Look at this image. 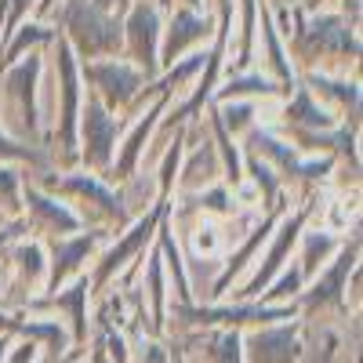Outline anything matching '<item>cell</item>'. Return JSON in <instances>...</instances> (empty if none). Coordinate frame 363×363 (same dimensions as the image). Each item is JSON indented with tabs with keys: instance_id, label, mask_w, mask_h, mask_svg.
Returning a JSON list of instances; mask_svg holds the SVG:
<instances>
[{
	"instance_id": "cell-1",
	"label": "cell",
	"mask_w": 363,
	"mask_h": 363,
	"mask_svg": "<svg viewBox=\"0 0 363 363\" xmlns=\"http://www.w3.org/2000/svg\"><path fill=\"white\" fill-rule=\"evenodd\" d=\"M294 356H298V342H294V330H287V327L265 330V335L251 338L255 363H294Z\"/></svg>"
},
{
	"instance_id": "cell-2",
	"label": "cell",
	"mask_w": 363,
	"mask_h": 363,
	"mask_svg": "<svg viewBox=\"0 0 363 363\" xmlns=\"http://www.w3.org/2000/svg\"><path fill=\"white\" fill-rule=\"evenodd\" d=\"M84 135H87V153L91 160H106L109 157V145L116 142V124H113V116L102 113V106L91 102L87 106V116H84Z\"/></svg>"
},
{
	"instance_id": "cell-3",
	"label": "cell",
	"mask_w": 363,
	"mask_h": 363,
	"mask_svg": "<svg viewBox=\"0 0 363 363\" xmlns=\"http://www.w3.org/2000/svg\"><path fill=\"white\" fill-rule=\"evenodd\" d=\"M91 77H95L102 87H106V95H116V99H128L131 91L138 87V73L124 62H106V66H95L91 69Z\"/></svg>"
},
{
	"instance_id": "cell-4",
	"label": "cell",
	"mask_w": 363,
	"mask_h": 363,
	"mask_svg": "<svg viewBox=\"0 0 363 363\" xmlns=\"http://www.w3.org/2000/svg\"><path fill=\"white\" fill-rule=\"evenodd\" d=\"M131 40H135V55L145 66H153V48H157V15L153 8H138L131 18Z\"/></svg>"
},
{
	"instance_id": "cell-5",
	"label": "cell",
	"mask_w": 363,
	"mask_h": 363,
	"mask_svg": "<svg viewBox=\"0 0 363 363\" xmlns=\"http://www.w3.org/2000/svg\"><path fill=\"white\" fill-rule=\"evenodd\" d=\"M200 37H207V26L193 15V11H174V18H171V37H167V62L171 58L186 48L189 40H200Z\"/></svg>"
},
{
	"instance_id": "cell-6",
	"label": "cell",
	"mask_w": 363,
	"mask_h": 363,
	"mask_svg": "<svg viewBox=\"0 0 363 363\" xmlns=\"http://www.w3.org/2000/svg\"><path fill=\"white\" fill-rule=\"evenodd\" d=\"M149 229H153V218L138 222V225L131 229V236L124 240V244H120V247H113V251L106 255V265H102V272H99V277H109L113 269H120V265H124V258H128V255H131V251H135V247L142 244V240L149 236Z\"/></svg>"
},
{
	"instance_id": "cell-7",
	"label": "cell",
	"mask_w": 363,
	"mask_h": 363,
	"mask_svg": "<svg viewBox=\"0 0 363 363\" xmlns=\"http://www.w3.org/2000/svg\"><path fill=\"white\" fill-rule=\"evenodd\" d=\"M62 95H66V109H62V120H66V142H73V106H77V80H73V62L62 55Z\"/></svg>"
},
{
	"instance_id": "cell-8",
	"label": "cell",
	"mask_w": 363,
	"mask_h": 363,
	"mask_svg": "<svg viewBox=\"0 0 363 363\" xmlns=\"http://www.w3.org/2000/svg\"><path fill=\"white\" fill-rule=\"evenodd\" d=\"M91 244H95V236H87V240H73V244L62 247V265H55V280L58 277H66V272L77 265V258H84L91 251Z\"/></svg>"
},
{
	"instance_id": "cell-9",
	"label": "cell",
	"mask_w": 363,
	"mask_h": 363,
	"mask_svg": "<svg viewBox=\"0 0 363 363\" xmlns=\"http://www.w3.org/2000/svg\"><path fill=\"white\" fill-rule=\"evenodd\" d=\"M215 359H218V363H240V352H236V335H225V338H218Z\"/></svg>"
},
{
	"instance_id": "cell-10",
	"label": "cell",
	"mask_w": 363,
	"mask_h": 363,
	"mask_svg": "<svg viewBox=\"0 0 363 363\" xmlns=\"http://www.w3.org/2000/svg\"><path fill=\"white\" fill-rule=\"evenodd\" d=\"M218 229H211V225H200L196 229V251H215V244H218V236H215Z\"/></svg>"
},
{
	"instance_id": "cell-11",
	"label": "cell",
	"mask_w": 363,
	"mask_h": 363,
	"mask_svg": "<svg viewBox=\"0 0 363 363\" xmlns=\"http://www.w3.org/2000/svg\"><path fill=\"white\" fill-rule=\"evenodd\" d=\"M316 255H320V258L327 255V240H316V236H309V255H306V269H313V265H316Z\"/></svg>"
},
{
	"instance_id": "cell-12",
	"label": "cell",
	"mask_w": 363,
	"mask_h": 363,
	"mask_svg": "<svg viewBox=\"0 0 363 363\" xmlns=\"http://www.w3.org/2000/svg\"><path fill=\"white\" fill-rule=\"evenodd\" d=\"M99 8H102V11H124L128 0H99Z\"/></svg>"
},
{
	"instance_id": "cell-13",
	"label": "cell",
	"mask_w": 363,
	"mask_h": 363,
	"mask_svg": "<svg viewBox=\"0 0 363 363\" xmlns=\"http://www.w3.org/2000/svg\"><path fill=\"white\" fill-rule=\"evenodd\" d=\"M95 363H106V356H95Z\"/></svg>"
},
{
	"instance_id": "cell-14",
	"label": "cell",
	"mask_w": 363,
	"mask_h": 363,
	"mask_svg": "<svg viewBox=\"0 0 363 363\" xmlns=\"http://www.w3.org/2000/svg\"><path fill=\"white\" fill-rule=\"evenodd\" d=\"M0 359H4V342H0Z\"/></svg>"
}]
</instances>
